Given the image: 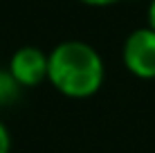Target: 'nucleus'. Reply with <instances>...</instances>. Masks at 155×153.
Masks as SVG:
<instances>
[{
    "mask_svg": "<svg viewBox=\"0 0 155 153\" xmlns=\"http://www.w3.org/2000/svg\"><path fill=\"white\" fill-rule=\"evenodd\" d=\"M121 63L135 79L153 81L155 79V29L144 27L133 29L121 45Z\"/></svg>",
    "mask_w": 155,
    "mask_h": 153,
    "instance_id": "nucleus-2",
    "label": "nucleus"
},
{
    "mask_svg": "<svg viewBox=\"0 0 155 153\" xmlns=\"http://www.w3.org/2000/svg\"><path fill=\"white\" fill-rule=\"evenodd\" d=\"M47 83L68 99L94 97L106 81V63L88 41L65 38L47 52Z\"/></svg>",
    "mask_w": 155,
    "mask_h": 153,
    "instance_id": "nucleus-1",
    "label": "nucleus"
},
{
    "mask_svg": "<svg viewBox=\"0 0 155 153\" xmlns=\"http://www.w3.org/2000/svg\"><path fill=\"white\" fill-rule=\"evenodd\" d=\"M47 70H50V56L36 45H23L14 50L7 63V72L18 81L23 90L45 83Z\"/></svg>",
    "mask_w": 155,
    "mask_h": 153,
    "instance_id": "nucleus-3",
    "label": "nucleus"
},
{
    "mask_svg": "<svg viewBox=\"0 0 155 153\" xmlns=\"http://www.w3.org/2000/svg\"><path fill=\"white\" fill-rule=\"evenodd\" d=\"M0 153H12V133L0 119Z\"/></svg>",
    "mask_w": 155,
    "mask_h": 153,
    "instance_id": "nucleus-5",
    "label": "nucleus"
},
{
    "mask_svg": "<svg viewBox=\"0 0 155 153\" xmlns=\"http://www.w3.org/2000/svg\"><path fill=\"white\" fill-rule=\"evenodd\" d=\"M85 7H94V9H104V7H113V5H119L124 0H79Z\"/></svg>",
    "mask_w": 155,
    "mask_h": 153,
    "instance_id": "nucleus-6",
    "label": "nucleus"
},
{
    "mask_svg": "<svg viewBox=\"0 0 155 153\" xmlns=\"http://www.w3.org/2000/svg\"><path fill=\"white\" fill-rule=\"evenodd\" d=\"M23 88L18 86V81L7 72V68H0V108H7L20 99Z\"/></svg>",
    "mask_w": 155,
    "mask_h": 153,
    "instance_id": "nucleus-4",
    "label": "nucleus"
},
{
    "mask_svg": "<svg viewBox=\"0 0 155 153\" xmlns=\"http://www.w3.org/2000/svg\"><path fill=\"white\" fill-rule=\"evenodd\" d=\"M146 25L155 29V0L148 2V9H146Z\"/></svg>",
    "mask_w": 155,
    "mask_h": 153,
    "instance_id": "nucleus-7",
    "label": "nucleus"
}]
</instances>
